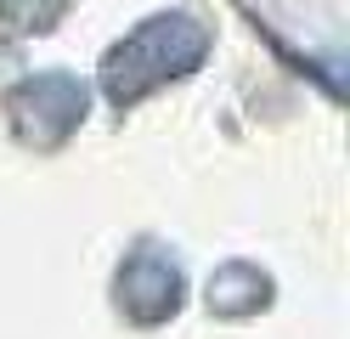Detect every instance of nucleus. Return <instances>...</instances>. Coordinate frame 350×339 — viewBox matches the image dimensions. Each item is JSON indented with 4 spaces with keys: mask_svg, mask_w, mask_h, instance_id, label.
<instances>
[{
    "mask_svg": "<svg viewBox=\"0 0 350 339\" xmlns=\"http://www.w3.org/2000/svg\"><path fill=\"white\" fill-rule=\"evenodd\" d=\"M119 305L136 316V323H159V316H170L175 305H181V277H175V266L159 260V255L130 260L124 277H119Z\"/></svg>",
    "mask_w": 350,
    "mask_h": 339,
    "instance_id": "obj_2",
    "label": "nucleus"
},
{
    "mask_svg": "<svg viewBox=\"0 0 350 339\" xmlns=\"http://www.w3.org/2000/svg\"><path fill=\"white\" fill-rule=\"evenodd\" d=\"M204 45H209L204 23H192L181 12L175 17H147L124 45H113V57L102 68V85H107V97L124 108V102L147 97L152 85H164L175 74H192L198 57H204Z\"/></svg>",
    "mask_w": 350,
    "mask_h": 339,
    "instance_id": "obj_1",
    "label": "nucleus"
}]
</instances>
